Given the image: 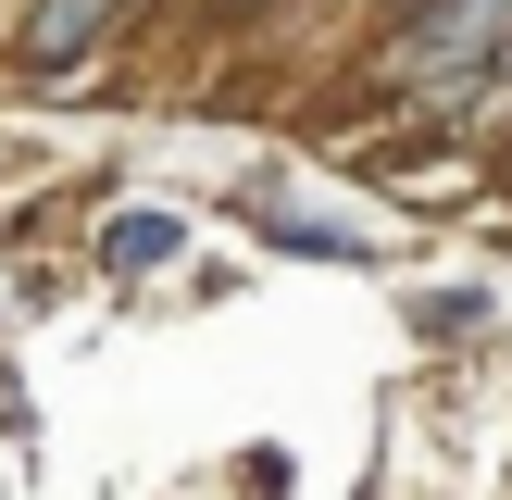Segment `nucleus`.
Returning <instances> with one entry per match:
<instances>
[{"label":"nucleus","instance_id":"f257e3e1","mask_svg":"<svg viewBox=\"0 0 512 500\" xmlns=\"http://www.w3.org/2000/svg\"><path fill=\"white\" fill-rule=\"evenodd\" d=\"M400 25H413V63L438 75V88H475V75L512 63V0H425V13H400Z\"/></svg>","mask_w":512,"mask_h":500},{"label":"nucleus","instance_id":"f03ea898","mask_svg":"<svg viewBox=\"0 0 512 500\" xmlns=\"http://www.w3.org/2000/svg\"><path fill=\"white\" fill-rule=\"evenodd\" d=\"M100 25H113V0H38V13L13 25V63H25V75H63Z\"/></svg>","mask_w":512,"mask_h":500},{"label":"nucleus","instance_id":"7ed1b4c3","mask_svg":"<svg viewBox=\"0 0 512 500\" xmlns=\"http://www.w3.org/2000/svg\"><path fill=\"white\" fill-rule=\"evenodd\" d=\"M100 263H113V275H150V263H175V213H113Z\"/></svg>","mask_w":512,"mask_h":500},{"label":"nucleus","instance_id":"20e7f679","mask_svg":"<svg viewBox=\"0 0 512 500\" xmlns=\"http://www.w3.org/2000/svg\"><path fill=\"white\" fill-rule=\"evenodd\" d=\"M400 13H425V0H400Z\"/></svg>","mask_w":512,"mask_h":500}]
</instances>
